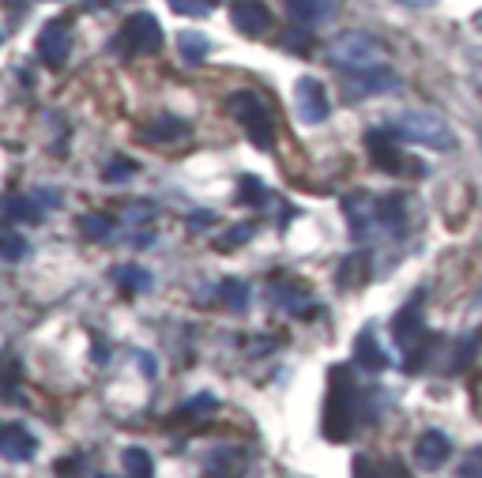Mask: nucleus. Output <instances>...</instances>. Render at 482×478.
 <instances>
[{"mask_svg": "<svg viewBox=\"0 0 482 478\" xmlns=\"http://www.w3.org/2000/svg\"><path fill=\"white\" fill-rule=\"evenodd\" d=\"M170 8H174L177 16H188V19H200V16L211 12L208 0H170Z\"/></svg>", "mask_w": 482, "mask_h": 478, "instance_id": "473e14b6", "label": "nucleus"}, {"mask_svg": "<svg viewBox=\"0 0 482 478\" xmlns=\"http://www.w3.org/2000/svg\"><path fill=\"white\" fill-rule=\"evenodd\" d=\"M370 268H373L370 252H350V257L339 264V275H336L339 291H359V286H366L370 282Z\"/></svg>", "mask_w": 482, "mask_h": 478, "instance_id": "dca6fc26", "label": "nucleus"}, {"mask_svg": "<svg viewBox=\"0 0 482 478\" xmlns=\"http://www.w3.org/2000/svg\"><path fill=\"white\" fill-rule=\"evenodd\" d=\"M35 452H38V441L30 437L27 430H19V426L0 430V456H8L16 463H27V460H35Z\"/></svg>", "mask_w": 482, "mask_h": 478, "instance_id": "4468645a", "label": "nucleus"}, {"mask_svg": "<svg viewBox=\"0 0 482 478\" xmlns=\"http://www.w3.org/2000/svg\"><path fill=\"white\" fill-rule=\"evenodd\" d=\"M377 222L389 234H403L407 230V197L403 193H389L377 200Z\"/></svg>", "mask_w": 482, "mask_h": 478, "instance_id": "2eb2a0df", "label": "nucleus"}, {"mask_svg": "<svg viewBox=\"0 0 482 478\" xmlns=\"http://www.w3.org/2000/svg\"><path fill=\"white\" fill-rule=\"evenodd\" d=\"M5 211L12 218H19V222H42L46 218L42 207H38V200H30V197H8L5 200Z\"/></svg>", "mask_w": 482, "mask_h": 478, "instance_id": "393cba45", "label": "nucleus"}, {"mask_svg": "<svg viewBox=\"0 0 482 478\" xmlns=\"http://www.w3.org/2000/svg\"><path fill=\"white\" fill-rule=\"evenodd\" d=\"M124 57H144V53H155V49H163V27H158V19L151 12H136V16H128L124 27H121V35L113 42Z\"/></svg>", "mask_w": 482, "mask_h": 478, "instance_id": "39448f33", "label": "nucleus"}, {"mask_svg": "<svg viewBox=\"0 0 482 478\" xmlns=\"http://www.w3.org/2000/svg\"><path fill=\"white\" fill-rule=\"evenodd\" d=\"M215 410V396L211 392H200V396H192L181 410H174V422H181V419H197V414H211Z\"/></svg>", "mask_w": 482, "mask_h": 478, "instance_id": "c756f323", "label": "nucleus"}, {"mask_svg": "<svg viewBox=\"0 0 482 478\" xmlns=\"http://www.w3.org/2000/svg\"><path fill=\"white\" fill-rule=\"evenodd\" d=\"M19 380H23L19 362L16 358H0V399L16 403L19 399Z\"/></svg>", "mask_w": 482, "mask_h": 478, "instance_id": "412c9836", "label": "nucleus"}, {"mask_svg": "<svg viewBox=\"0 0 482 478\" xmlns=\"http://www.w3.org/2000/svg\"><path fill=\"white\" fill-rule=\"evenodd\" d=\"M460 478H482V444H475V449L464 456V463H460Z\"/></svg>", "mask_w": 482, "mask_h": 478, "instance_id": "72a5a7b5", "label": "nucleus"}, {"mask_svg": "<svg viewBox=\"0 0 482 478\" xmlns=\"http://www.w3.org/2000/svg\"><path fill=\"white\" fill-rule=\"evenodd\" d=\"M27 252V241L12 230H0V260H23Z\"/></svg>", "mask_w": 482, "mask_h": 478, "instance_id": "2f4dec72", "label": "nucleus"}, {"mask_svg": "<svg viewBox=\"0 0 482 478\" xmlns=\"http://www.w3.org/2000/svg\"><path fill=\"white\" fill-rule=\"evenodd\" d=\"M227 113L245 129V136L252 140V147L261 151H272L275 147V121H272V110L264 106V99L256 90H238L227 99Z\"/></svg>", "mask_w": 482, "mask_h": 478, "instance_id": "20e7f679", "label": "nucleus"}, {"mask_svg": "<svg viewBox=\"0 0 482 478\" xmlns=\"http://www.w3.org/2000/svg\"><path fill=\"white\" fill-rule=\"evenodd\" d=\"M230 23L241 30V35L261 38L272 27V12H268V5H261V0H238V5L230 8Z\"/></svg>", "mask_w": 482, "mask_h": 478, "instance_id": "9b49d317", "label": "nucleus"}, {"mask_svg": "<svg viewBox=\"0 0 482 478\" xmlns=\"http://www.w3.org/2000/svg\"><path fill=\"white\" fill-rule=\"evenodd\" d=\"M181 57L185 60H204L208 57V49H211V42L204 38V35H197V30H181Z\"/></svg>", "mask_w": 482, "mask_h": 478, "instance_id": "bb28decb", "label": "nucleus"}, {"mask_svg": "<svg viewBox=\"0 0 482 478\" xmlns=\"http://www.w3.org/2000/svg\"><path fill=\"white\" fill-rule=\"evenodd\" d=\"M252 234H256L252 222H245V227H234V230L227 234V249H230V245H238V241H245V238H252Z\"/></svg>", "mask_w": 482, "mask_h": 478, "instance_id": "c9c22d12", "label": "nucleus"}, {"mask_svg": "<svg viewBox=\"0 0 482 478\" xmlns=\"http://www.w3.org/2000/svg\"><path fill=\"white\" fill-rule=\"evenodd\" d=\"M328 60L343 72H373L389 65V49L366 30H347L328 46Z\"/></svg>", "mask_w": 482, "mask_h": 478, "instance_id": "7ed1b4c3", "label": "nucleus"}, {"mask_svg": "<svg viewBox=\"0 0 482 478\" xmlns=\"http://www.w3.org/2000/svg\"><path fill=\"white\" fill-rule=\"evenodd\" d=\"M437 343H441V335H426L419 346H411V350H407V362H403V369H407V373H423V369L430 366V358H434Z\"/></svg>", "mask_w": 482, "mask_h": 478, "instance_id": "b1692460", "label": "nucleus"}, {"mask_svg": "<svg viewBox=\"0 0 482 478\" xmlns=\"http://www.w3.org/2000/svg\"><path fill=\"white\" fill-rule=\"evenodd\" d=\"M219 302L230 313H245L249 309V286L241 279H222L219 282Z\"/></svg>", "mask_w": 482, "mask_h": 478, "instance_id": "aec40b11", "label": "nucleus"}, {"mask_svg": "<svg viewBox=\"0 0 482 478\" xmlns=\"http://www.w3.org/2000/svg\"><path fill=\"white\" fill-rule=\"evenodd\" d=\"M448 456H453V441H448L445 433H437V430H426L419 441H414V463H419L423 471L445 467Z\"/></svg>", "mask_w": 482, "mask_h": 478, "instance_id": "9d476101", "label": "nucleus"}, {"mask_svg": "<svg viewBox=\"0 0 482 478\" xmlns=\"http://www.w3.org/2000/svg\"><path fill=\"white\" fill-rule=\"evenodd\" d=\"M392 133L389 129H377V133H370L366 136V147H370V163L377 166V170H384V174H426V166L423 163H414V158H407L403 151H396L392 147Z\"/></svg>", "mask_w": 482, "mask_h": 478, "instance_id": "423d86ee", "label": "nucleus"}, {"mask_svg": "<svg viewBox=\"0 0 482 478\" xmlns=\"http://www.w3.org/2000/svg\"><path fill=\"white\" fill-rule=\"evenodd\" d=\"M128 174H136L133 158H113V163L106 166V181H117V177H128Z\"/></svg>", "mask_w": 482, "mask_h": 478, "instance_id": "f704fd0d", "label": "nucleus"}, {"mask_svg": "<svg viewBox=\"0 0 482 478\" xmlns=\"http://www.w3.org/2000/svg\"><path fill=\"white\" fill-rule=\"evenodd\" d=\"M286 12H291L298 23H316L332 12L328 0H286Z\"/></svg>", "mask_w": 482, "mask_h": 478, "instance_id": "5701e85b", "label": "nucleus"}, {"mask_svg": "<svg viewBox=\"0 0 482 478\" xmlns=\"http://www.w3.org/2000/svg\"><path fill=\"white\" fill-rule=\"evenodd\" d=\"M238 200H241V204H252V207H256V204H264V200H268V188L261 185V177L245 174V177L238 181Z\"/></svg>", "mask_w": 482, "mask_h": 478, "instance_id": "c85d7f7f", "label": "nucleus"}, {"mask_svg": "<svg viewBox=\"0 0 482 478\" xmlns=\"http://www.w3.org/2000/svg\"><path fill=\"white\" fill-rule=\"evenodd\" d=\"M343 215H347V222H350V234H355V241H366L370 218L377 222V200L366 197V193H355V197L343 200Z\"/></svg>", "mask_w": 482, "mask_h": 478, "instance_id": "ddd939ff", "label": "nucleus"}, {"mask_svg": "<svg viewBox=\"0 0 482 478\" xmlns=\"http://www.w3.org/2000/svg\"><path fill=\"white\" fill-rule=\"evenodd\" d=\"M113 230H117V222L110 215H102V211H91V215L80 218V234L91 238V241H106Z\"/></svg>", "mask_w": 482, "mask_h": 478, "instance_id": "4be33fe9", "label": "nucleus"}, {"mask_svg": "<svg viewBox=\"0 0 482 478\" xmlns=\"http://www.w3.org/2000/svg\"><path fill=\"white\" fill-rule=\"evenodd\" d=\"M347 87L350 94H384V90H396L400 87V76L384 65V69H373V72H347Z\"/></svg>", "mask_w": 482, "mask_h": 478, "instance_id": "f8f14e48", "label": "nucleus"}, {"mask_svg": "<svg viewBox=\"0 0 482 478\" xmlns=\"http://www.w3.org/2000/svg\"><path fill=\"white\" fill-rule=\"evenodd\" d=\"M384 129H389L396 140H407V143H423V147H437V151L456 147V136L448 129V121L441 113H430V110H407V113L392 117Z\"/></svg>", "mask_w": 482, "mask_h": 478, "instance_id": "f03ea898", "label": "nucleus"}, {"mask_svg": "<svg viewBox=\"0 0 482 478\" xmlns=\"http://www.w3.org/2000/svg\"><path fill=\"white\" fill-rule=\"evenodd\" d=\"M355 362H359L362 369H370V373H380L384 366H389V355L380 350V343H377L373 332H362V335L355 339Z\"/></svg>", "mask_w": 482, "mask_h": 478, "instance_id": "f3484780", "label": "nucleus"}, {"mask_svg": "<svg viewBox=\"0 0 482 478\" xmlns=\"http://www.w3.org/2000/svg\"><path fill=\"white\" fill-rule=\"evenodd\" d=\"M69 49H72L69 19H53V23H46V30L38 35V57L46 60L49 69H60L64 60H69Z\"/></svg>", "mask_w": 482, "mask_h": 478, "instance_id": "6e6552de", "label": "nucleus"}, {"mask_svg": "<svg viewBox=\"0 0 482 478\" xmlns=\"http://www.w3.org/2000/svg\"><path fill=\"white\" fill-rule=\"evenodd\" d=\"M181 136H188V124L181 117H155L147 129H140V140H151V143H170Z\"/></svg>", "mask_w": 482, "mask_h": 478, "instance_id": "a211bd4d", "label": "nucleus"}, {"mask_svg": "<svg viewBox=\"0 0 482 478\" xmlns=\"http://www.w3.org/2000/svg\"><path fill=\"white\" fill-rule=\"evenodd\" d=\"M124 471H128V478H155L151 456L144 449H124Z\"/></svg>", "mask_w": 482, "mask_h": 478, "instance_id": "cd10ccee", "label": "nucleus"}, {"mask_svg": "<svg viewBox=\"0 0 482 478\" xmlns=\"http://www.w3.org/2000/svg\"><path fill=\"white\" fill-rule=\"evenodd\" d=\"M392 339H396L403 350L419 346V343L426 339V324H423V302H419V298H414V302H407V305L396 313V321H392Z\"/></svg>", "mask_w": 482, "mask_h": 478, "instance_id": "1a4fd4ad", "label": "nucleus"}, {"mask_svg": "<svg viewBox=\"0 0 482 478\" xmlns=\"http://www.w3.org/2000/svg\"><path fill=\"white\" fill-rule=\"evenodd\" d=\"M355 478H407L396 463H373V460H366V456H359L355 460Z\"/></svg>", "mask_w": 482, "mask_h": 478, "instance_id": "a878e982", "label": "nucleus"}, {"mask_svg": "<svg viewBox=\"0 0 482 478\" xmlns=\"http://www.w3.org/2000/svg\"><path fill=\"white\" fill-rule=\"evenodd\" d=\"M113 282L121 286V291H128V294H140V291H147V286H151L155 279H151V271H147V268H136V264H117V268H113Z\"/></svg>", "mask_w": 482, "mask_h": 478, "instance_id": "6ab92c4d", "label": "nucleus"}, {"mask_svg": "<svg viewBox=\"0 0 482 478\" xmlns=\"http://www.w3.org/2000/svg\"><path fill=\"white\" fill-rule=\"evenodd\" d=\"M359 399H362V392L355 388V373L347 366H336L328 373V399H325V437L332 444H343L355 437Z\"/></svg>", "mask_w": 482, "mask_h": 478, "instance_id": "f257e3e1", "label": "nucleus"}, {"mask_svg": "<svg viewBox=\"0 0 482 478\" xmlns=\"http://www.w3.org/2000/svg\"><path fill=\"white\" fill-rule=\"evenodd\" d=\"M482 343V332H471V339H460V346H456V355H453V366H448V373H460L471 358H475V346Z\"/></svg>", "mask_w": 482, "mask_h": 478, "instance_id": "7c9ffc66", "label": "nucleus"}, {"mask_svg": "<svg viewBox=\"0 0 482 478\" xmlns=\"http://www.w3.org/2000/svg\"><path fill=\"white\" fill-rule=\"evenodd\" d=\"M215 478H227V474H215Z\"/></svg>", "mask_w": 482, "mask_h": 478, "instance_id": "e433bc0d", "label": "nucleus"}, {"mask_svg": "<svg viewBox=\"0 0 482 478\" xmlns=\"http://www.w3.org/2000/svg\"><path fill=\"white\" fill-rule=\"evenodd\" d=\"M295 106H298V117L305 121V124H320V121H328V90H325V83L320 80H313V76H302L298 80V87H295Z\"/></svg>", "mask_w": 482, "mask_h": 478, "instance_id": "0eeeda50", "label": "nucleus"}]
</instances>
